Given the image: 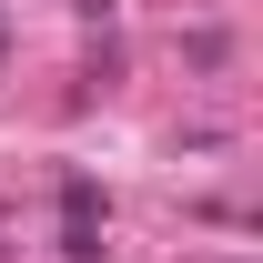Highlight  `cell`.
Wrapping results in <instances>:
<instances>
[{
  "label": "cell",
  "instance_id": "6da1fadb",
  "mask_svg": "<svg viewBox=\"0 0 263 263\" xmlns=\"http://www.w3.org/2000/svg\"><path fill=\"white\" fill-rule=\"evenodd\" d=\"M61 253H71V263H101V202H91L81 172L61 182Z\"/></svg>",
  "mask_w": 263,
  "mask_h": 263
}]
</instances>
